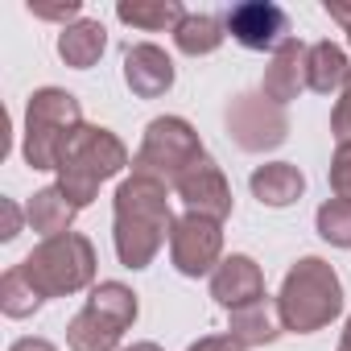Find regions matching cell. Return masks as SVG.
Wrapping results in <instances>:
<instances>
[{
	"mask_svg": "<svg viewBox=\"0 0 351 351\" xmlns=\"http://www.w3.org/2000/svg\"><path fill=\"white\" fill-rule=\"evenodd\" d=\"M173 232V211H169V191L157 178L132 173L116 186V207H112V244L124 269H149L161 244Z\"/></svg>",
	"mask_w": 351,
	"mask_h": 351,
	"instance_id": "cell-1",
	"label": "cell"
},
{
	"mask_svg": "<svg viewBox=\"0 0 351 351\" xmlns=\"http://www.w3.org/2000/svg\"><path fill=\"white\" fill-rule=\"evenodd\" d=\"M128 165V149L116 132L99 128V124H79L62 149H58V191L83 211L87 203H95L99 186L108 178H116V173Z\"/></svg>",
	"mask_w": 351,
	"mask_h": 351,
	"instance_id": "cell-2",
	"label": "cell"
},
{
	"mask_svg": "<svg viewBox=\"0 0 351 351\" xmlns=\"http://www.w3.org/2000/svg\"><path fill=\"white\" fill-rule=\"evenodd\" d=\"M277 310H281L285 330H293V335H310V330L330 326L343 314V281H339V273L322 256H302L281 281Z\"/></svg>",
	"mask_w": 351,
	"mask_h": 351,
	"instance_id": "cell-3",
	"label": "cell"
},
{
	"mask_svg": "<svg viewBox=\"0 0 351 351\" xmlns=\"http://www.w3.org/2000/svg\"><path fill=\"white\" fill-rule=\"evenodd\" d=\"M21 273L29 277V285L42 298H71L95 281V248L87 236L66 232V236L42 240L21 261Z\"/></svg>",
	"mask_w": 351,
	"mask_h": 351,
	"instance_id": "cell-4",
	"label": "cell"
},
{
	"mask_svg": "<svg viewBox=\"0 0 351 351\" xmlns=\"http://www.w3.org/2000/svg\"><path fill=\"white\" fill-rule=\"evenodd\" d=\"M83 124V108L71 91L62 87H42L29 95V108H25V161L34 169H58V149L62 141Z\"/></svg>",
	"mask_w": 351,
	"mask_h": 351,
	"instance_id": "cell-5",
	"label": "cell"
},
{
	"mask_svg": "<svg viewBox=\"0 0 351 351\" xmlns=\"http://www.w3.org/2000/svg\"><path fill=\"white\" fill-rule=\"evenodd\" d=\"M199 157H207V149H203L199 132L191 128V120L157 116V120H149V128L141 136V149L132 157V173H145V178L173 186Z\"/></svg>",
	"mask_w": 351,
	"mask_h": 351,
	"instance_id": "cell-6",
	"label": "cell"
},
{
	"mask_svg": "<svg viewBox=\"0 0 351 351\" xmlns=\"http://www.w3.org/2000/svg\"><path fill=\"white\" fill-rule=\"evenodd\" d=\"M228 132L244 153H269L289 136V120H285L281 104L248 91L228 104Z\"/></svg>",
	"mask_w": 351,
	"mask_h": 351,
	"instance_id": "cell-7",
	"label": "cell"
},
{
	"mask_svg": "<svg viewBox=\"0 0 351 351\" xmlns=\"http://www.w3.org/2000/svg\"><path fill=\"white\" fill-rule=\"evenodd\" d=\"M169 261L182 277H207L223 261V223L207 215H182L169 232Z\"/></svg>",
	"mask_w": 351,
	"mask_h": 351,
	"instance_id": "cell-8",
	"label": "cell"
},
{
	"mask_svg": "<svg viewBox=\"0 0 351 351\" xmlns=\"http://www.w3.org/2000/svg\"><path fill=\"white\" fill-rule=\"evenodd\" d=\"M173 195L182 199L186 215H207L215 223H223L232 215V186L223 178V169L211 157H199L178 182H173Z\"/></svg>",
	"mask_w": 351,
	"mask_h": 351,
	"instance_id": "cell-9",
	"label": "cell"
},
{
	"mask_svg": "<svg viewBox=\"0 0 351 351\" xmlns=\"http://www.w3.org/2000/svg\"><path fill=\"white\" fill-rule=\"evenodd\" d=\"M223 25L244 50H269L273 54L289 38V17H285L281 5H273V0H244V5H232Z\"/></svg>",
	"mask_w": 351,
	"mask_h": 351,
	"instance_id": "cell-10",
	"label": "cell"
},
{
	"mask_svg": "<svg viewBox=\"0 0 351 351\" xmlns=\"http://www.w3.org/2000/svg\"><path fill=\"white\" fill-rule=\"evenodd\" d=\"M211 298L228 310H240V306H252L265 298V273L252 256L244 252H232L219 261V269L211 273Z\"/></svg>",
	"mask_w": 351,
	"mask_h": 351,
	"instance_id": "cell-11",
	"label": "cell"
},
{
	"mask_svg": "<svg viewBox=\"0 0 351 351\" xmlns=\"http://www.w3.org/2000/svg\"><path fill=\"white\" fill-rule=\"evenodd\" d=\"M124 83L136 99H157L173 87V62L161 46L141 42L124 50Z\"/></svg>",
	"mask_w": 351,
	"mask_h": 351,
	"instance_id": "cell-12",
	"label": "cell"
},
{
	"mask_svg": "<svg viewBox=\"0 0 351 351\" xmlns=\"http://www.w3.org/2000/svg\"><path fill=\"white\" fill-rule=\"evenodd\" d=\"M306 54H310V46H302L298 38H285V42L273 50L269 66H265L261 95L273 99V104H281V108H285L289 99H298V95L306 91Z\"/></svg>",
	"mask_w": 351,
	"mask_h": 351,
	"instance_id": "cell-13",
	"label": "cell"
},
{
	"mask_svg": "<svg viewBox=\"0 0 351 351\" xmlns=\"http://www.w3.org/2000/svg\"><path fill=\"white\" fill-rule=\"evenodd\" d=\"M228 335L248 351V347H269L285 335V322H281V310H277V298H261L252 306H240L232 310V322H228Z\"/></svg>",
	"mask_w": 351,
	"mask_h": 351,
	"instance_id": "cell-14",
	"label": "cell"
},
{
	"mask_svg": "<svg viewBox=\"0 0 351 351\" xmlns=\"http://www.w3.org/2000/svg\"><path fill=\"white\" fill-rule=\"evenodd\" d=\"M252 195L265 203V207H289L306 195V178L302 169L289 165V161H269V165H256L252 178H248Z\"/></svg>",
	"mask_w": 351,
	"mask_h": 351,
	"instance_id": "cell-15",
	"label": "cell"
},
{
	"mask_svg": "<svg viewBox=\"0 0 351 351\" xmlns=\"http://www.w3.org/2000/svg\"><path fill=\"white\" fill-rule=\"evenodd\" d=\"M306 87L318 95H343L351 87V62L335 42H314L306 54Z\"/></svg>",
	"mask_w": 351,
	"mask_h": 351,
	"instance_id": "cell-16",
	"label": "cell"
},
{
	"mask_svg": "<svg viewBox=\"0 0 351 351\" xmlns=\"http://www.w3.org/2000/svg\"><path fill=\"white\" fill-rule=\"evenodd\" d=\"M75 215H79V207H75L58 186H42V191L25 203V219H29V228H34L42 240L66 236L71 223H75Z\"/></svg>",
	"mask_w": 351,
	"mask_h": 351,
	"instance_id": "cell-17",
	"label": "cell"
},
{
	"mask_svg": "<svg viewBox=\"0 0 351 351\" xmlns=\"http://www.w3.org/2000/svg\"><path fill=\"white\" fill-rule=\"evenodd\" d=\"M104 50H108V29L99 21L83 17V21H75L58 34V58L75 71H91L104 58Z\"/></svg>",
	"mask_w": 351,
	"mask_h": 351,
	"instance_id": "cell-18",
	"label": "cell"
},
{
	"mask_svg": "<svg viewBox=\"0 0 351 351\" xmlns=\"http://www.w3.org/2000/svg\"><path fill=\"white\" fill-rule=\"evenodd\" d=\"M116 17L132 29H145V34H161V29H178L186 9L178 0H120L116 5Z\"/></svg>",
	"mask_w": 351,
	"mask_h": 351,
	"instance_id": "cell-19",
	"label": "cell"
},
{
	"mask_svg": "<svg viewBox=\"0 0 351 351\" xmlns=\"http://www.w3.org/2000/svg\"><path fill=\"white\" fill-rule=\"evenodd\" d=\"M120 339H124V330L116 322L99 318L91 306H83L66 326V347L71 351H120Z\"/></svg>",
	"mask_w": 351,
	"mask_h": 351,
	"instance_id": "cell-20",
	"label": "cell"
},
{
	"mask_svg": "<svg viewBox=\"0 0 351 351\" xmlns=\"http://www.w3.org/2000/svg\"><path fill=\"white\" fill-rule=\"evenodd\" d=\"M223 38H228V25L219 17H211V13H186L182 25L173 29V46H178L182 54H191V58L215 54L223 46Z\"/></svg>",
	"mask_w": 351,
	"mask_h": 351,
	"instance_id": "cell-21",
	"label": "cell"
},
{
	"mask_svg": "<svg viewBox=\"0 0 351 351\" xmlns=\"http://www.w3.org/2000/svg\"><path fill=\"white\" fill-rule=\"evenodd\" d=\"M87 306H91L99 318L116 322L120 330H128V326L136 322V293H132L124 281H99V285H91Z\"/></svg>",
	"mask_w": 351,
	"mask_h": 351,
	"instance_id": "cell-22",
	"label": "cell"
},
{
	"mask_svg": "<svg viewBox=\"0 0 351 351\" xmlns=\"http://www.w3.org/2000/svg\"><path fill=\"white\" fill-rule=\"evenodd\" d=\"M46 298L29 285V277L21 273V265H13L5 277H0V310H5L9 318H29Z\"/></svg>",
	"mask_w": 351,
	"mask_h": 351,
	"instance_id": "cell-23",
	"label": "cell"
},
{
	"mask_svg": "<svg viewBox=\"0 0 351 351\" xmlns=\"http://www.w3.org/2000/svg\"><path fill=\"white\" fill-rule=\"evenodd\" d=\"M314 228L330 248H351V203L347 199H326L314 215Z\"/></svg>",
	"mask_w": 351,
	"mask_h": 351,
	"instance_id": "cell-24",
	"label": "cell"
},
{
	"mask_svg": "<svg viewBox=\"0 0 351 351\" xmlns=\"http://www.w3.org/2000/svg\"><path fill=\"white\" fill-rule=\"evenodd\" d=\"M330 191H335V199L351 203V145H339L330 157Z\"/></svg>",
	"mask_w": 351,
	"mask_h": 351,
	"instance_id": "cell-25",
	"label": "cell"
},
{
	"mask_svg": "<svg viewBox=\"0 0 351 351\" xmlns=\"http://www.w3.org/2000/svg\"><path fill=\"white\" fill-rule=\"evenodd\" d=\"M29 13H34L38 21H62V29L75 25V21H83V17H79V13H83L79 0H62V5H42V0H29Z\"/></svg>",
	"mask_w": 351,
	"mask_h": 351,
	"instance_id": "cell-26",
	"label": "cell"
},
{
	"mask_svg": "<svg viewBox=\"0 0 351 351\" xmlns=\"http://www.w3.org/2000/svg\"><path fill=\"white\" fill-rule=\"evenodd\" d=\"M330 132H335L339 145H351V87L339 95V104L330 112Z\"/></svg>",
	"mask_w": 351,
	"mask_h": 351,
	"instance_id": "cell-27",
	"label": "cell"
},
{
	"mask_svg": "<svg viewBox=\"0 0 351 351\" xmlns=\"http://www.w3.org/2000/svg\"><path fill=\"white\" fill-rule=\"evenodd\" d=\"M0 240H17L21 236V207L13 199H0Z\"/></svg>",
	"mask_w": 351,
	"mask_h": 351,
	"instance_id": "cell-28",
	"label": "cell"
},
{
	"mask_svg": "<svg viewBox=\"0 0 351 351\" xmlns=\"http://www.w3.org/2000/svg\"><path fill=\"white\" fill-rule=\"evenodd\" d=\"M186 351H244L232 335H207V339H199V343H191Z\"/></svg>",
	"mask_w": 351,
	"mask_h": 351,
	"instance_id": "cell-29",
	"label": "cell"
},
{
	"mask_svg": "<svg viewBox=\"0 0 351 351\" xmlns=\"http://www.w3.org/2000/svg\"><path fill=\"white\" fill-rule=\"evenodd\" d=\"M326 17L339 21L347 29V38H351V0H326Z\"/></svg>",
	"mask_w": 351,
	"mask_h": 351,
	"instance_id": "cell-30",
	"label": "cell"
},
{
	"mask_svg": "<svg viewBox=\"0 0 351 351\" xmlns=\"http://www.w3.org/2000/svg\"><path fill=\"white\" fill-rule=\"evenodd\" d=\"M9 351H58L50 339H38V335H25V339H17Z\"/></svg>",
	"mask_w": 351,
	"mask_h": 351,
	"instance_id": "cell-31",
	"label": "cell"
},
{
	"mask_svg": "<svg viewBox=\"0 0 351 351\" xmlns=\"http://www.w3.org/2000/svg\"><path fill=\"white\" fill-rule=\"evenodd\" d=\"M339 351H351V318H347V326H343V339H339Z\"/></svg>",
	"mask_w": 351,
	"mask_h": 351,
	"instance_id": "cell-32",
	"label": "cell"
},
{
	"mask_svg": "<svg viewBox=\"0 0 351 351\" xmlns=\"http://www.w3.org/2000/svg\"><path fill=\"white\" fill-rule=\"evenodd\" d=\"M120 351H161L157 343H132V347H120Z\"/></svg>",
	"mask_w": 351,
	"mask_h": 351,
	"instance_id": "cell-33",
	"label": "cell"
}]
</instances>
